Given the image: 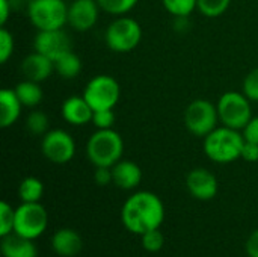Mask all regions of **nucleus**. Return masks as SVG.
Returning <instances> with one entry per match:
<instances>
[{
	"label": "nucleus",
	"instance_id": "22",
	"mask_svg": "<svg viewBox=\"0 0 258 257\" xmlns=\"http://www.w3.org/2000/svg\"><path fill=\"white\" fill-rule=\"evenodd\" d=\"M44 195V185L36 177H26L20 182L18 198L21 203H38Z\"/></svg>",
	"mask_w": 258,
	"mask_h": 257
},
{
	"label": "nucleus",
	"instance_id": "18",
	"mask_svg": "<svg viewBox=\"0 0 258 257\" xmlns=\"http://www.w3.org/2000/svg\"><path fill=\"white\" fill-rule=\"evenodd\" d=\"M0 250L3 257H36V245L33 239L17 235L15 232L2 238Z\"/></svg>",
	"mask_w": 258,
	"mask_h": 257
},
{
	"label": "nucleus",
	"instance_id": "27",
	"mask_svg": "<svg viewBox=\"0 0 258 257\" xmlns=\"http://www.w3.org/2000/svg\"><path fill=\"white\" fill-rule=\"evenodd\" d=\"M141 244L148 253H159L165 245V236L160 229H154L141 235Z\"/></svg>",
	"mask_w": 258,
	"mask_h": 257
},
{
	"label": "nucleus",
	"instance_id": "35",
	"mask_svg": "<svg viewBox=\"0 0 258 257\" xmlns=\"http://www.w3.org/2000/svg\"><path fill=\"white\" fill-rule=\"evenodd\" d=\"M245 248H246L248 257H258V229L249 235Z\"/></svg>",
	"mask_w": 258,
	"mask_h": 257
},
{
	"label": "nucleus",
	"instance_id": "30",
	"mask_svg": "<svg viewBox=\"0 0 258 257\" xmlns=\"http://www.w3.org/2000/svg\"><path fill=\"white\" fill-rule=\"evenodd\" d=\"M14 53V36L12 33L2 27L0 29V64H6Z\"/></svg>",
	"mask_w": 258,
	"mask_h": 257
},
{
	"label": "nucleus",
	"instance_id": "17",
	"mask_svg": "<svg viewBox=\"0 0 258 257\" xmlns=\"http://www.w3.org/2000/svg\"><path fill=\"white\" fill-rule=\"evenodd\" d=\"M51 248L57 256L76 257L83 248V239L73 229H59L51 236Z\"/></svg>",
	"mask_w": 258,
	"mask_h": 257
},
{
	"label": "nucleus",
	"instance_id": "4",
	"mask_svg": "<svg viewBox=\"0 0 258 257\" xmlns=\"http://www.w3.org/2000/svg\"><path fill=\"white\" fill-rule=\"evenodd\" d=\"M27 17L36 30L63 29L68 24V5L63 0H32L27 3Z\"/></svg>",
	"mask_w": 258,
	"mask_h": 257
},
{
	"label": "nucleus",
	"instance_id": "1",
	"mask_svg": "<svg viewBox=\"0 0 258 257\" xmlns=\"http://www.w3.org/2000/svg\"><path fill=\"white\" fill-rule=\"evenodd\" d=\"M165 220V206L159 195L150 191H138L130 195L122 209L121 221L124 227L135 233L144 235L145 232L160 229Z\"/></svg>",
	"mask_w": 258,
	"mask_h": 257
},
{
	"label": "nucleus",
	"instance_id": "15",
	"mask_svg": "<svg viewBox=\"0 0 258 257\" xmlns=\"http://www.w3.org/2000/svg\"><path fill=\"white\" fill-rule=\"evenodd\" d=\"M60 112L68 124L79 127L91 123L94 109L89 106L83 95H71L62 103Z\"/></svg>",
	"mask_w": 258,
	"mask_h": 257
},
{
	"label": "nucleus",
	"instance_id": "3",
	"mask_svg": "<svg viewBox=\"0 0 258 257\" xmlns=\"http://www.w3.org/2000/svg\"><path fill=\"white\" fill-rule=\"evenodd\" d=\"M124 141L113 129L97 130L86 144V155L94 167H113L122 159Z\"/></svg>",
	"mask_w": 258,
	"mask_h": 257
},
{
	"label": "nucleus",
	"instance_id": "23",
	"mask_svg": "<svg viewBox=\"0 0 258 257\" xmlns=\"http://www.w3.org/2000/svg\"><path fill=\"white\" fill-rule=\"evenodd\" d=\"M48 126L50 120L42 111H32L26 118V127L35 136H44L50 130Z\"/></svg>",
	"mask_w": 258,
	"mask_h": 257
},
{
	"label": "nucleus",
	"instance_id": "24",
	"mask_svg": "<svg viewBox=\"0 0 258 257\" xmlns=\"http://www.w3.org/2000/svg\"><path fill=\"white\" fill-rule=\"evenodd\" d=\"M138 2L139 0H97L101 11L115 17L125 15L138 5Z\"/></svg>",
	"mask_w": 258,
	"mask_h": 257
},
{
	"label": "nucleus",
	"instance_id": "28",
	"mask_svg": "<svg viewBox=\"0 0 258 257\" xmlns=\"http://www.w3.org/2000/svg\"><path fill=\"white\" fill-rule=\"evenodd\" d=\"M14 224H15V209L6 203H0V236H6L14 232Z\"/></svg>",
	"mask_w": 258,
	"mask_h": 257
},
{
	"label": "nucleus",
	"instance_id": "10",
	"mask_svg": "<svg viewBox=\"0 0 258 257\" xmlns=\"http://www.w3.org/2000/svg\"><path fill=\"white\" fill-rule=\"evenodd\" d=\"M41 151L47 161L57 165H63L74 158L76 141L67 130L53 129L42 136Z\"/></svg>",
	"mask_w": 258,
	"mask_h": 257
},
{
	"label": "nucleus",
	"instance_id": "25",
	"mask_svg": "<svg viewBox=\"0 0 258 257\" xmlns=\"http://www.w3.org/2000/svg\"><path fill=\"white\" fill-rule=\"evenodd\" d=\"M162 3L172 17H190L198 6V0H162Z\"/></svg>",
	"mask_w": 258,
	"mask_h": 257
},
{
	"label": "nucleus",
	"instance_id": "6",
	"mask_svg": "<svg viewBox=\"0 0 258 257\" xmlns=\"http://www.w3.org/2000/svg\"><path fill=\"white\" fill-rule=\"evenodd\" d=\"M216 108H218L219 123H222V126L236 130H243L245 126L252 118L251 100L243 92L228 91L222 94L218 100Z\"/></svg>",
	"mask_w": 258,
	"mask_h": 257
},
{
	"label": "nucleus",
	"instance_id": "5",
	"mask_svg": "<svg viewBox=\"0 0 258 257\" xmlns=\"http://www.w3.org/2000/svg\"><path fill=\"white\" fill-rule=\"evenodd\" d=\"M142 39L141 24L127 15L116 17L104 32L106 45L115 53H128L135 50Z\"/></svg>",
	"mask_w": 258,
	"mask_h": 257
},
{
	"label": "nucleus",
	"instance_id": "16",
	"mask_svg": "<svg viewBox=\"0 0 258 257\" xmlns=\"http://www.w3.org/2000/svg\"><path fill=\"white\" fill-rule=\"evenodd\" d=\"M113 185L124 191H132L138 188L142 182V170L136 162L132 161H118L112 167Z\"/></svg>",
	"mask_w": 258,
	"mask_h": 257
},
{
	"label": "nucleus",
	"instance_id": "21",
	"mask_svg": "<svg viewBox=\"0 0 258 257\" xmlns=\"http://www.w3.org/2000/svg\"><path fill=\"white\" fill-rule=\"evenodd\" d=\"M54 71L62 79H76L82 71V59L71 50L54 61Z\"/></svg>",
	"mask_w": 258,
	"mask_h": 257
},
{
	"label": "nucleus",
	"instance_id": "2",
	"mask_svg": "<svg viewBox=\"0 0 258 257\" xmlns=\"http://www.w3.org/2000/svg\"><path fill=\"white\" fill-rule=\"evenodd\" d=\"M245 138L240 130L218 126L204 138V153L216 164H230L242 156Z\"/></svg>",
	"mask_w": 258,
	"mask_h": 257
},
{
	"label": "nucleus",
	"instance_id": "32",
	"mask_svg": "<svg viewBox=\"0 0 258 257\" xmlns=\"http://www.w3.org/2000/svg\"><path fill=\"white\" fill-rule=\"evenodd\" d=\"M94 182L98 186H107L109 183H113L112 168L110 167H95V170H94Z\"/></svg>",
	"mask_w": 258,
	"mask_h": 257
},
{
	"label": "nucleus",
	"instance_id": "14",
	"mask_svg": "<svg viewBox=\"0 0 258 257\" xmlns=\"http://www.w3.org/2000/svg\"><path fill=\"white\" fill-rule=\"evenodd\" d=\"M20 70H21V74L24 76V79L41 83L45 79H48L51 76V73L54 71V62L50 58L33 50V53L27 55L21 61Z\"/></svg>",
	"mask_w": 258,
	"mask_h": 257
},
{
	"label": "nucleus",
	"instance_id": "8",
	"mask_svg": "<svg viewBox=\"0 0 258 257\" xmlns=\"http://www.w3.org/2000/svg\"><path fill=\"white\" fill-rule=\"evenodd\" d=\"M218 108L206 98L190 101L184 111V126L194 136L206 138L218 127Z\"/></svg>",
	"mask_w": 258,
	"mask_h": 257
},
{
	"label": "nucleus",
	"instance_id": "37",
	"mask_svg": "<svg viewBox=\"0 0 258 257\" xmlns=\"http://www.w3.org/2000/svg\"><path fill=\"white\" fill-rule=\"evenodd\" d=\"M29 2H32V0H27V3H29Z\"/></svg>",
	"mask_w": 258,
	"mask_h": 257
},
{
	"label": "nucleus",
	"instance_id": "9",
	"mask_svg": "<svg viewBox=\"0 0 258 257\" xmlns=\"http://www.w3.org/2000/svg\"><path fill=\"white\" fill-rule=\"evenodd\" d=\"M48 226V214L45 208L38 203H21L15 209L14 232L27 239L39 238Z\"/></svg>",
	"mask_w": 258,
	"mask_h": 257
},
{
	"label": "nucleus",
	"instance_id": "7",
	"mask_svg": "<svg viewBox=\"0 0 258 257\" xmlns=\"http://www.w3.org/2000/svg\"><path fill=\"white\" fill-rule=\"evenodd\" d=\"M83 97L94 111L113 109L121 98V86L115 77L97 74L85 86Z\"/></svg>",
	"mask_w": 258,
	"mask_h": 257
},
{
	"label": "nucleus",
	"instance_id": "11",
	"mask_svg": "<svg viewBox=\"0 0 258 257\" xmlns=\"http://www.w3.org/2000/svg\"><path fill=\"white\" fill-rule=\"evenodd\" d=\"M33 50L50 58L53 62L73 50V42L63 29L38 30L33 38Z\"/></svg>",
	"mask_w": 258,
	"mask_h": 257
},
{
	"label": "nucleus",
	"instance_id": "34",
	"mask_svg": "<svg viewBox=\"0 0 258 257\" xmlns=\"http://www.w3.org/2000/svg\"><path fill=\"white\" fill-rule=\"evenodd\" d=\"M240 159H243L246 162H258V144L245 141Z\"/></svg>",
	"mask_w": 258,
	"mask_h": 257
},
{
	"label": "nucleus",
	"instance_id": "31",
	"mask_svg": "<svg viewBox=\"0 0 258 257\" xmlns=\"http://www.w3.org/2000/svg\"><path fill=\"white\" fill-rule=\"evenodd\" d=\"M243 94L251 101H258V67L246 74L243 80Z\"/></svg>",
	"mask_w": 258,
	"mask_h": 257
},
{
	"label": "nucleus",
	"instance_id": "33",
	"mask_svg": "<svg viewBox=\"0 0 258 257\" xmlns=\"http://www.w3.org/2000/svg\"><path fill=\"white\" fill-rule=\"evenodd\" d=\"M242 135L245 138V141L249 142H255L258 144V117H252L249 120V123L245 126V129L242 130Z\"/></svg>",
	"mask_w": 258,
	"mask_h": 257
},
{
	"label": "nucleus",
	"instance_id": "13",
	"mask_svg": "<svg viewBox=\"0 0 258 257\" xmlns=\"http://www.w3.org/2000/svg\"><path fill=\"white\" fill-rule=\"evenodd\" d=\"M100 11L97 0H74L68 5V24L77 32L91 30L98 21Z\"/></svg>",
	"mask_w": 258,
	"mask_h": 257
},
{
	"label": "nucleus",
	"instance_id": "29",
	"mask_svg": "<svg viewBox=\"0 0 258 257\" xmlns=\"http://www.w3.org/2000/svg\"><path fill=\"white\" fill-rule=\"evenodd\" d=\"M115 120L116 117L113 109H103V111H94L91 123L97 127V130H106V129H113Z\"/></svg>",
	"mask_w": 258,
	"mask_h": 257
},
{
	"label": "nucleus",
	"instance_id": "19",
	"mask_svg": "<svg viewBox=\"0 0 258 257\" xmlns=\"http://www.w3.org/2000/svg\"><path fill=\"white\" fill-rule=\"evenodd\" d=\"M21 101L15 91L11 88H3L0 91V127L8 129L17 123L21 115Z\"/></svg>",
	"mask_w": 258,
	"mask_h": 257
},
{
	"label": "nucleus",
	"instance_id": "12",
	"mask_svg": "<svg viewBox=\"0 0 258 257\" xmlns=\"http://www.w3.org/2000/svg\"><path fill=\"white\" fill-rule=\"evenodd\" d=\"M186 188L189 194L201 201H209L216 197L219 183L216 176L206 168H195L186 177Z\"/></svg>",
	"mask_w": 258,
	"mask_h": 257
},
{
	"label": "nucleus",
	"instance_id": "36",
	"mask_svg": "<svg viewBox=\"0 0 258 257\" xmlns=\"http://www.w3.org/2000/svg\"><path fill=\"white\" fill-rule=\"evenodd\" d=\"M11 9H12L11 0H0V24L2 26H5L8 18L11 17Z\"/></svg>",
	"mask_w": 258,
	"mask_h": 257
},
{
	"label": "nucleus",
	"instance_id": "20",
	"mask_svg": "<svg viewBox=\"0 0 258 257\" xmlns=\"http://www.w3.org/2000/svg\"><path fill=\"white\" fill-rule=\"evenodd\" d=\"M14 91H15L17 97L20 98L21 105L26 108H36L42 101V97H44V92H42L39 83L33 82V80H27V79L17 83Z\"/></svg>",
	"mask_w": 258,
	"mask_h": 257
},
{
	"label": "nucleus",
	"instance_id": "26",
	"mask_svg": "<svg viewBox=\"0 0 258 257\" xmlns=\"http://www.w3.org/2000/svg\"><path fill=\"white\" fill-rule=\"evenodd\" d=\"M230 5L231 0H198L197 9L209 18H216L225 14Z\"/></svg>",
	"mask_w": 258,
	"mask_h": 257
}]
</instances>
